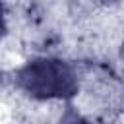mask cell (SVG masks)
<instances>
[{"label": "cell", "mask_w": 124, "mask_h": 124, "mask_svg": "<svg viewBox=\"0 0 124 124\" xmlns=\"http://www.w3.org/2000/svg\"><path fill=\"white\" fill-rule=\"evenodd\" d=\"M19 87L35 99H68L78 91L74 70L56 58L29 62L17 76Z\"/></svg>", "instance_id": "6da1fadb"}, {"label": "cell", "mask_w": 124, "mask_h": 124, "mask_svg": "<svg viewBox=\"0 0 124 124\" xmlns=\"http://www.w3.org/2000/svg\"><path fill=\"white\" fill-rule=\"evenodd\" d=\"M105 2H112V0H105Z\"/></svg>", "instance_id": "7a4b0ae2"}]
</instances>
